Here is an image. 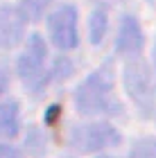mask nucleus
Returning a JSON list of instances; mask_svg holds the SVG:
<instances>
[{
    "label": "nucleus",
    "instance_id": "f257e3e1",
    "mask_svg": "<svg viewBox=\"0 0 156 158\" xmlns=\"http://www.w3.org/2000/svg\"><path fill=\"white\" fill-rule=\"evenodd\" d=\"M75 104L84 115H97V113H118L120 104L113 97L111 75L106 70H97L75 93Z\"/></svg>",
    "mask_w": 156,
    "mask_h": 158
},
{
    "label": "nucleus",
    "instance_id": "20e7f679",
    "mask_svg": "<svg viewBox=\"0 0 156 158\" xmlns=\"http://www.w3.org/2000/svg\"><path fill=\"white\" fill-rule=\"evenodd\" d=\"M50 39L59 50H73L77 45V11L70 5L59 7L48 18Z\"/></svg>",
    "mask_w": 156,
    "mask_h": 158
},
{
    "label": "nucleus",
    "instance_id": "423d86ee",
    "mask_svg": "<svg viewBox=\"0 0 156 158\" xmlns=\"http://www.w3.org/2000/svg\"><path fill=\"white\" fill-rule=\"evenodd\" d=\"M25 16L18 9H0V48H14L23 39Z\"/></svg>",
    "mask_w": 156,
    "mask_h": 158
},
{
    "label": "nucleus",
    "instance_id": "f03ea898",
    "mask_svg": "<svg viewBox=\"0 0 156 158\" xmlns=\"http://www.w3.org/2000/svg\"><path fill=\"white\" fill-rule=\"evenodd\" d=\"M70 142L77 152H84V154H91V152H97V149H104V147H111V145H118L120 142V133L113 129L111 124H84V127H77L73 135H70Z\"/></svg>",
    "mask_w": 156,
    "mask_h": 158
},
{
    "label": "nucleus",
    "instance_id": "4468645a",
    "mask_svg": "<svg viewBox=\"0 0 156 158\" xmlns=\"http://www.w3.org/2000/svg\"><path fill=\"white\" fill-rule=\"evenodd\" d=\"M100 158H111V156H100Z\"/></svg>",
    "mask_w": 156,
    "mask_h": 158
},
{
    "label": "nucleus",
    "instance_id": "39448f33",
    "mask_svg": "<svg viewBox=\"0 0 156 158\" xmlns=\"http://www.w3.org/2000/svg\"><path fill=\"white\" fill-rule=\"evenodd\" d=\"M45 56H48L45 41L39 34H32L27 39V48L23 50V54L18 59V73L25 84L34 86L41 79V73H43V66H45Z\"/></svg>",
    "mask_w": 156,
    "mask_h": 158
},
{
    "label": "nucleus",
    "instance_id": "9d476101",
    "mask_svg": "<svg viewBox=\"0 0 156 158\" xmlns=\"http://www.w3.org/2000/svg\"><path fill=\"white\" fill-rule=\"evenodd\" d=\"M129 158H156V140L154 138H143L133 145Z\"/></svg>",
    "mask_w": 156,
    "mask_h": 158
},
{
    "label": "nucleus",
    "instance_id": "7ed1b4c3",
    "mask_svg": "<svg viewBox=\"0 0 156 158\" xmlns=\"http://www.w3.org/2000/svg\"><path fill=\"white\" fill-rule=\"evenodd\" d=\"M124 86L129 90L131 99L143 109V113H150L152 102H154V93H152L150 70H147L143 61H131L124 68Z\"/></svg>",
    "mask_w": 156,
    "mask_h": 158
},
{
    "label": "nucleus",
    "instance_id": "f8f14e48",
    "mask_svg": "<svg viewBox=\"0 0 156 158\" xmlns=\"http://www.w3.org/2000/svg\"><path fill=\"white\" fill-rule=\"evenodd\" d=\"M7 90V77H5V73H2V68H0V95Z\"/></svg>",
    "mask_w": 156,
    "mask_h": 158
},
{
    "label": "nucleus",
    "instance_id": "9b49d317",
    "mask_svg": "<svg viewBox=\"0 0 156 158\" xmlns=\"http://www.w3.org/2000/svg\"><path fill=\"white\" fill-rule=\"evenodd\" d=\"M0 158H23L20 152L16 147H9V145H0Z\"/></svg>",
    "mask_w": 156,
    "mask_h": 158
},
{
    "label": "nucleus",
    "instance_id": "1a4fd4ad",
    "mask_svg": "<svg viewBox=\"0 0 156 158\" xmlns=\"http://www.w3.org/2000/svg\"><path fill=\"white\" fill-rule=\"evenodd\" d=\"M106 25H109V20H106V11L104 9H95L93 16H91V23H88V32H91V43L93 45H100L104 34H106Z\"/></svg>",
    "mask_w": 156,
    "mask_h": 158
},
{
    "label": "nucleus",
    "instance_id": "0eeeda50",
    "mask_svg": "<svg viewBox=\"0 0 156 158\" xmlns=\"http://www.w3.org/2000/svg\"><path fill=\"white\" fill-rule=\"evenodd\" d=\"M116 48L122 54H136V52H140V48H143V30H140V25H138L136 18H131V16L122 18Z\"/></svg>",
    "mask_w": 156,
    "mask_h": 158
},
{
    "label": "nucleus",
    "instance_id": "6e6552de",
    "mask_svg": "<svg viewBox=\"0 0 156 158\" xmlns=\"http://www.w3.org/2000/svg\"><path fill=\"white\" fill-rule=\"evenodd\" d=\"M18 133V104L16 102H5L0 104V135L14 138Z\"/></svg>",
    "mask_w": 156,
    "mask_h": 158
},
{
    "label": "nucleus",
    "instance_id": "ddd939ff",
    "mask_svg": "<svg viewBox=\"0 0 156 158\" xmlns=\"http://www.w3.org/2000/svg\"><path fill=\"white\" fill-rule=\"evenodd\" d=\"M154 70H156V48H154Z\"/></svg>",
    "mask_w": 156,
    "mask_h": 158
}]
</instances>
